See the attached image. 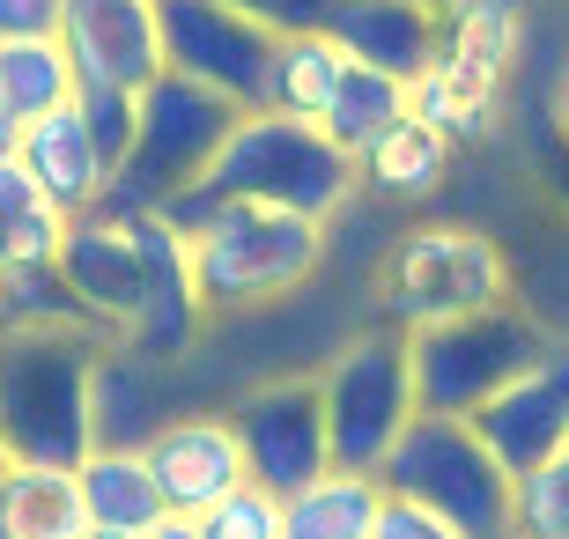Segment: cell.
<instances>
[{
	"label": "cell",
	"instance_id": "obj_1",
	"mask_svg": "<svg viewBox=\"0 0 569 539\" xmlns=\"http://www.w3.org/2000/svg\"><path fill=\"white\" fill-rule=\"evenodd\" d=\"M362 170L356 156L326 133L318 119H289V111H244L237 133L222 141V156L208 163V178L192 192L170 200V222L192 237V222L222 200H259V208H289L311 214V222H333L348 200H356Z\"/></svg>",
	"mask_w": 569,
	"mask_h": 539
},
{
	"label": "cell",
	"instance_id": "obj_2",
	"mask_svg": "<svg viewBox=\"0 0 569 539\" xmlns=\"http://www.w3.org/2000/svg\"><path fill=\"white\" fill-rule=\"evenodd\" d=\"M97 340L74 326L52 332H8L0 348V443L16 466H82L97 451V415H89V377H97Z\"/></svg>",
	"mask_w": 569,
	"mask_h": 539
},
{
	"label": "cell",
	"instance_id": "obj_3",
	"mask_svg": "<svg viewBox=\"0 0 569 539\" xmlns=\"http://www.w3.org/2000/svg\"><path fill=\"white\" fill-rule=\"evenodd\" d=\"M378 480L385 496H407L437 518H451L466 539L518 532V473L488 451V436L466 415H415Z\"/></svg>",
	"mask_w": 569,
	"mask_h": 539
},
{
	"label": "cell",
	"instance_id": "obj_4",
	"mask_svg": "<svg viewBox=\"0 0 569 539\" xmlns=\"http://www.w3.org/2000/svg\"><path fill=\"white\" fill-rule=\"evenodd\" d=\"M326 259V222L259 200H222L192 222V281L208 296V311H252L281 303L318 273Z\"/></svg>",
	"mask_w": 569,
	"mask_h": 539
},
{
	"label": "cell",
	"instance_id": "obj_5",
	"mask_svg": "<svg viewBox=\"0 0 569 539\" xmlns=\"http://www.w3.org/2000/svg\"><path fill=\"white\" fill-rule=\"evenodd\" d=\"M407 340H415V392H422V415H466V421L555 355V332L532 311H518L510 296L488 303V311H466V318L407 332Z\"/></svg>",
	"mask_w": 569,
	"mask_h": 539
},
{
	"label": "cell",
	"instance_id": "obj_6",
	"mask_svg": "<svg viewBox=\"0 0 569 539\" xmlns=\"http://www.w3.org/2000/svg\"><path fill=\"white\" fill-rule=\"evenodd\" d=\"M237 119H244L237 97H222V89L163 67V74L141 89V133H133V156L119 163L104 200H119V208H170L178 192H192L208 178V163L237 133Z\"/></svg>",
	"mask_w": 569,
	"mask_h": 539
},
{
	"label": "cell",
	"instance_id": "obj_7",
	"mask_svg": "<svg viewBox=\"0 0 569 539\" xmlns=\"http://www.w3.org/2000/svg\"><path fill=\"white\" fill-rule=\"evenodd\" d=\"M378 296H385V318H392L400 332H422V326H443V318L503 303L510 296V259H503L496 237H481V229L422 222V229H407L400 244L385 251Z\"/></svg>",
	"mask_w": 569,
	"mask_h": 539
},
{
	"label": "cell",
	"instance_id": "obj_8",
	"mask_svg": "<svg viewBox=\"0 0 569 539\" xmlns=\"http://www.w3.org/2000/svg\"><path fill=\"white\" fill-rule=\"evenodd\" d=\"M318 392H326L333 466H348V473H385L392 443L407 436V421L422 415V392H415V340L392 326V332H370L356 348H340L333 370L318 377Z\"/></svg>",
	"mask_w": 569,
	"mask_h": 539
},
{
	"label": "cell",
	"instance_id": "obj_9",
	"mask_svg": "<svg viewBox=\"0 0 569 539\" xmlns=\"http://www.w3.org/2000/svg\"><path fill=\"white\" fill-rule=\"evenodd\" d=\"M163 16V60L170 74H192V82L237 97L244 111H267V89H274V30L252 22L230 0H156Z\"/></svg>",
	"mask_w": 569,
	"mask_h": 539
},
{
	"label": "cell",
	"instance_id": "obj_10",
	"mask_svg": "<svg viewBox=\"0 0 569 539\" xmlns=\"http://www.w3.org/2000/svg\"><path fill=\"white\" fill-rule=\"evenodd\" d=\"M237 443H244V466H252L259 488L296 496L303 480H318L333 466V436H326V392L318 377H281V385H259L230 407Z\"/></svg>",
	"mask_w": 569,
	"mask_h": 539
},
{
	"label": "cell",
	"instance_id": "obj_11",
	"mask_svg": "<svg viewBox=\"0 0 569 539\" xmlns=\"http://www.w3.org/2000/svg\"><path fill=\"white\" fill-rule=\"evenodd\" d=\"M60 281H67V296L89 311V326L127 340V326L141 318V303H148V259H141V244H133L127 208H111V200H104V208H89V214L67 222Z\"/></svg>",
	"mask_w": 569,
	"mask_h": 539
},
{
	"label": "cell",
	"instance_id": "obj_12",
	"mask_svg": "<svg viewBox=\"0 0 569 539\" xmlns=\"http://www.w3.org/2000/svg\"><path fill=\"white\" fill-rule=\"evenodd\" d=\"M60 44H67V60H74L82 82L133 89V97L170 67L163 60V16H156V0H67Z\"/></svg>",
	"mask_w": 569,
	"mask_h": 539
},
{
	"label": "cell",
	"instance_id": "obj_13",
	"mask_svg": "<svg viewBox=\"0 0 569 539\" xmlns=\"http://www.w3.org/2000/svg\"><path fill=\"white\" fill-rule=\"evenodd\" d=\"M148 473L163 488V510L200 518L230 488H244L252 466H244V443H237L230 415H186V421H163V429L148 436Z\"/></svg>",
	"mask_w": 569,
	"mask_h": 539
},
{
	"label": "cell",
	"instance_id": "obj_14",
	"mask_svg": "<svg viewBox=\"0 0 569 539\" xmlns=\"http://www.w3.org/2000/svg\"><path fill=\"white\" fill-rule=\"evenodd\" d=\"M473 429L488 436V451L503 458L510 473H532L540 458L562 451L569 436V340H555V355L532 377H518L503 399H488Z\"/></svg>",
	"mask_w": 569,
	"mask_h": 539
},
{
	"label": "cell",
	"instance_id": "obj_15",
	"mask_svg": "<svg viewBox=\"0 0 569 539\" xmlns=\"http://www.w3.org/2000/svg\"><path fill=\"white\" fill-rule=\"evenodd\" d=\"M16 156L67 214L104 208L111 163H104V148H97V133H89L82 104H60V111H44V119H22V148Z\"/></svg>",
	"mask_w": 569,
	"mask_h": 539
},
{
	"label": "cell",
	"instance_id": "obj_16",
	"mask_svg": "<svg viewBox=\"0 0 569 539\" xmlns=\"http://www.w3.org/2000/svg\"><path fill=\"white\" fill-rule=\"evenodd\" d=\"M348 60H370V67H392V74H422L437 60V38H443V8L437 0H340L326 16Z\"/></svg>",
	"mask_w": 569,
	"mask_h": 539
},
{
	"label": "cell",
	"instance_id": "obj_17",
	"mask_svg": "<svg viewBox=\"0 0 569 539\" xmlns=\"http://www.w3.org/2000/svg\"><path fill=\"white\" fill-rule=\"evenodd\" d=\"M156 370H163V362H141L133 348H104V355H97V377H89L97 443H111V451H148V436L170 421Z\"/></svg>",
	"mask_w": 569,
	"mask_h": 539
},
{
	"label": "cell",
	"instance_id": "obj_18",
	"mask_svg": "<svg viewBox=\"0 0 569 539\" xmlns=\"http://www.w3.org/2000/svg\"><path fill=\"white\" fill-rule=\"evenodd\" d=\"M437 8H443L437 60L459 82L503 97V74L518 60V0H437Z\"/></svg>",
	"mask_w": 569,
	"mask_h": 539
},
{
	"label": "cell",
	"instance_id": "obj_19",
	"mask_svg": "<svg viewBox=\"0 0 569 539\" xmlns=\"http://www.w3.org/2000/svg\"><path fill=\"white\" fill-rule=\"evenodd\" d=\"M385 510L378 473H348L326 466L318 480H303L296 496H281V539H370Z\"/></svg>",
	"mask_w": 569,
	"mask_h": 539
},
{
	"label": "cell",
	"instance_id": "obj_20",
	"mask_svg": "<svg viewBox=\"0 0 569 539\" xmlns=\"http://www.w3.org/2000/svg\"><path fill=\"white\" fill-rule=\"evenodd\" d=\"M74 214L22 170V156H0V281L30 267H60V237Z\"/></svg>",
	"mask_w": 569,
	"mask_h": 539
},
{
	"label": "cell",
	"instance_id": "obj_21",
	"mask_svg": "<svg viewBox=\"0 0 569 539\" xmlns=\"http://www.w3.org/2000/svg\"><path fill=\"white\" fill-rule=\"evenodd\" d=\"M89 502L74 466H8L0 480V539H82Z\"/></svg>",
	"mask_w": 569,
	"mask_h": 539
},
{
	"label": "cell",
	"instance_id": "obj_22",
	"mask_svg": "<svg viewBox=\"0 0 569 539\" xmlns=\"http://www.w3.org/2000/svg\"><path fill=\"white\" fill-rule=\"evenodd\" d=\"M356 170H362V186L385 192V200H429L443 186V170H451V133L407 111L392 133H378V141L362 148Z\"/></svg>",
	"mask_w": 569,
	"mask_h": 539
},
{
	"label": "cell",
	"instance_id": "obj_23",
	"mask_svg": "<svg viewBox=\"0 0 569 539\" xmlns=\"http://www.w3.org/2000/svg\"><path fill=\"white\" fill-rule=\"evenodd\" d=\"M74 473H82L89 525L148 532L156 518H170V510H163V488H156V473H148V451H111V443H97Z\"/></svg>",
	"mask_w": 569,
	"mask_h": 539
},
{
	"label": "cell",
	"instance_id": "obj_24",
	"mask_svg": "<svg viewBox=\"0 0 569 539\" xmlns=\"http://www.w3.org/2000/svg\"><path fill=\"white\" fill-rule=\"evenodd\" d=\"M415 111V97H407V74H392V67H370V60H348V74H340L333 104H326V133H333L348 156H362V148L378 141V133H392V126Z\"/></svg>",
	"mask_w": 569,
	"mask_h": 539
},
{
	"label": "cell",
	"instance_id": "obj_25",
	"mask_svg": "<svg viewBox=\"0 0 569 539\" xmlns=\"http://www.w3.org/2000/svg\"><path fill=\"white\" fill-rule=\"evenodd\" d=\"M340 74H348V44L333 30H289L274 44V89H267V111H289V119H326Z\"/></svg>",
	"mask_w": 569,
	"mask_h": 539
},
{
	"label": "cell",
	"instance_id": "obj_26",
	"mask_svg": "<svg viewBox=\"0 0 569 539\" xmlns=\"http://www.w3.org/2000/svg\"><path fill=\"white\" fill-rule=\"evenodd\" d=\"M74 60H67L60 38H0V97L16 119H44V111L74 104Z\"/></svg>",
	"mask_w": 569,
	"mask_h": 539
},
{
	"label": "cell",
	"instance_id": "obj_27",
	"mask_svg": "<svg viewBox=\"0 0 569 539\" xmlns=\"http://www.w3.org/2000/svg\"><path fill=\"white\" fill-rule=\"evenodd\" d=\"M200 318H208L200 281H163V289H148L141 318L127 326V340H119V348H133L141 362H178V355L200 340Z\"/></svg>",
	"mask_w": 569,
	"mask_h": 539
},
{
	"label": "cell",
	"instance_id": "obj_28",
	"mask_svg": "<svg viewBox=\"0 0 569 539\" xmlns=\"http://www.w3.org/2000/svg\"><path fill=\"white\" fill-rule=\"evenodd\" d=\"M518 532L526 539H569V451L540 458L518 473Z\"/></svg>",
	"mask_w": 569,
	"mask_h": 539
},
{
	"label": "cell",
	"instance_id": "obj_29",
	"mask_svg": "<svg viewBox=\"0 0 569 539\" xmlns=\"http://www.w3.org/2000/svg\"><path fill=\"white\" fill-rule=\"evenodd\" d=\"M74 104H82V119H89V133H97V148H104L111 178H119V163L133 156V133H141V97H133V89L82 82V89H74Z\"/></svg>",
	"mask_w": 569,
	"mask_h": 539
},
{
	"label": "cell",
	"instance_id": "obj_30",
	"mask_svg": "<svg viewBox=\"0 0 569 539\" xmlns=\"http://www.w3.org/2000/svg\"><path fill=\"white\" fill-rule=\"evenodd\" d=\"M200 532L208 539H281V496L259 488V480H244L214 510H200Z\"/></svg>",
	"mask_w": 569,
	"mask_h": 539
},
{
	"label": "cell",
	"instance_id": "obj_31",
	"mask_svg": "<svg viewBox=\"0 0 569 539\" xmlns=\"http://www.w3.org/2000/svg\"><path fill=\"white\" fill-rule=\"evenodd\" d=\"M370 539H466L451 518H437V510H422V502H407V496H385L378 510V532Z\"/></svg>",
	"mask_w": 569,
	"mask_h": 539
},
{
	"label": "cell",
	"instance_id": "obj_32",
	"mask_svg": "<svg viewBox=\"0 0 569 539\" xmlns=\"http://www.w3.org/2000/svg\"><path fill=\"white\" fill-rule=\"evenodd\" d=\"M230 8H244V16L267 22L274 38H289V30H326V16H333L340 0H230Z\"/></svg>",
	"mask_w": 569,
	"mask_h": 539
},
{
	"label": "cell",
	"instance_id": "obj_33",
	"mask_svg": "<svg viewBox=\"0 0 569 539\" xmlns=\"http://www.w3.org/2000/svg\"><path fill=\"white\" fill-rule=\"evenodd\" d=\"M67 0H0V38H60Z\"/></svg>",
	"mask_w": 569,
	"mask_h": 539
},
{
	"label": "cell",
	"instance_id": "obj_34",
	"mask_svg": "<svg viewBox=\"0 0 569 539\" xmlns=\"http://www.w3.org/2000/svg\"><path fill=\"white\" fill-rule=\"evenodd\" d=\"M141 539H208V532H200V518H178V510H170V518H156Z\"/></svg>",
	"mask_w": 569,
	"mask_h": 539
},
{
	"label": "cell",
	"instance_id": "obj_35",
	"mask_svg": "<svg viewBox=\"0 0 569 539\" xmlns=\"http://www.w3.org/2000/svg\"><path fill=\"white\" fill-rule=\"evenodd\" d=\"M16 148H22V119L8 111V97H0V156H16Z\"/></svg>",
	"mask_w": 569,
	"mask_h": 539
},
{
	"label": "cell",
	"instance_id": "obj_36",
	"mask_svg": "<svg viewBox=\"0 0 569 539\" xmlns=\"http://www.w3.org/2000/svg\"><path fill=\"white\" fill-rule=\"evenodd\" d=\"M555 133H562V148H569V67H562V82H555Z\"/></svg>",
	"mask_w": 569,
	"mask_h": 539
},
{
	"label": "cell",
	"instance_id": "obj_37",
	"mask_svg": "<svg viewBox=\"0 0 569 539\" xmlns=\"http://www.w3.org/2000/svg\"><path fill=\"white\" fill-rule=\"evenodd\" d=\"M82 539H141V532H119V525H89Z\"/></svg>",
	"mask_w": 569,
	"mask_h": 539
},
{
	"label": "cell",
	"instance_id": "obj_38",
	"mask_svg": "<svg viewBox=\"0 0 569 539\" xmlns=\"http://www.w3.org/2000/svg\"><path fill=\"white\" fill-rule=\"evenodd\" d=\"M8 466H16V458H8V443H0V480H8Z\"/></svg>",
	"mask_w": 569,
	"mask_h": 539
},
{
	"label": "cell",
	"instance_id": "obj_39",
	"mask_svg": "<svg viewBox=\"0 0 569 539\" xmlns=\"http://www.w3.org/2000/svg\"><path fill=\"white\" fill-rule=\"evenodd\" d=\"M562 451H569V436H562Z\"/></svg>",
	"mask_w": 569,
	"mask_h": 539
},
{
	"label": "cell",
	"instance_id": "obj_40",
	"mask_svg": "<svg viewBox=\"0 0 569 539\" xmlns=\"http://www.w3.org/2000/svg\"><path fill=\"white\" fill-rule=\"evenodd\" d=\"M510 539H526V532H510Z\"/></svg>",
	"mask_w": 569,
	"mask_h": 539
}]
</instances>
